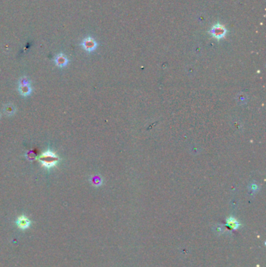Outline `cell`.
<instances>
[{
  "instance_id": "cell-1",
  "label": "cell",
  "mask_w": 266,
  "mask_h": 267,
  "mask_svg": "<svg viewBox=\"0 0 266 267\" xmlns=\"http://www.w3.org/2000/svg\"><path fill=\"white\" fill-rule=\"evenodd\" d=\"M39 160L43 166L47 169H50L56 166L57 163L59 162V158L55 152L51 150H48L39 156Z\"/></svg>"
},
{
  "instance_id": "cell-2",
  "label": "cell",
  "mask_w": 266,
  "mask_h": 267,
  "mask_svg": "<svg viewBox=\"0 0 266 267\" xmlns=\"http://www.w3.org/2000/svg\"><path fill=\"white\" fill-rule=\"evenodd\" d=\"M226 32H227V30L226 29L225 26H223V24H216L213 25L209 31L212 37L218 40L225 37Z\"/></svg>"
},
{
  "instance_id": "cell-3",
  "label": "cell",
  "mask_w": 266,
  "mask_h": 267,
  "mask_svg": "<svg viewBox=\"0 0 266 267\" xmlns=\"http://www.w3.org/2000/svg\"><path fill=\"white\" fill-rule=\"evenodd\" d=\"M81 46L84 48V49L87 52H93L94 50H95V48H97V42L95 41V40L93 38L91 37H87L85 38V39L83 40L82 43H81Z\"/></svg>"
},
{
  "instance_id": "cell-4",
  "label": "cell",
  "mask_w": 266,
  "mask_h": 267,
  "mask_svg": "<svg viewBox=\"0 0 266 267\" xmlns=\"http://www.w3.org/2000/svg\"><path fill=\"white\" fill-rule=\"evenodd\" d=\"M17 225L21 230H25L30 226V220L25 216H20L17 219Z\"/></svg>"
},
{
  "instance_id": "cell-5",
  "label": "cell",
  "mask_w": 266,
  "mask_h": 267,
  "mask_svg": "<svg viewBox=\"0 0 266 267\" xmlns=\"http://www.w3.org/2000/svg\"><path fill=\"white\" fill-rule=\"evenodd\" d=\"M55 63L56 64V66L59 67H66V66L68 64V59L66 58L65 55L62 54H58L55 58Z\"/></svg>"
},
{
  "instance_id": "cell-6",
  "label": "cell",
  "mask_w": 266,
  "mask_h": 267,
  "mask_svg": "<svg viewBox=\"0 0 266 267\" xmlns=\"http://www.w3.org/2000/svg\"><path fill=\"white\" fill-rule=\"evenodd\" d=\"M19 91H20V93L21 94L22 96H29V95L31 93V88H30V85H20Z\"/></svg>"
},
{
  "instance_id": "cell-7",
  "label": "cell",
  "mask_w": 266,
  "mask_h": 267,
  "mask_svg": "<svg viewBox=\"0 0 266 267\" xmlns=\"http://www.w3.org/2000/svg\"><path fill=\"white\" fill-rule=\"evenodd\" d=\"M4 111H5V113H6V114H7V115H9V116H11V115H13V114H14V113H15V111H16V109H15V107L13 106V105L9 104V105H7V106H6V107H5V109H4Z\"/></svg>"
},
{
  "instance_id": "cell-8",
  "label": "cell",
  "mask_w": 266,
  "mask_h": 267,
  "mask_svg": "<svg viewBox=\"0 0 266 267\" xmlns=\"http://www.w3.org/2000/svg\"><path fill=\"white\" fill-rule=\"evenodd\" d=\"M91 183L92 185H95V186H99V185H102V178L99 177L95 176L91 177Z\"/></svg>"
},
{
  "instance_id": "cell-9",
  "label": "cell",
  "mask_w": 266,
  "mask_h": 267,
  "mask_svg": "<svg viewBox=\"0 0 266 267\" xmlns=\"http://www.w3.org/2000/svg\"><path fill=\"white\" fill-rule=\"evenodd\" d=\"M227 221L229 226H231L233 228H236L239 226V223H238V222L236 221V219H234V218L229 217V219H227Z\"/></svg>"
},
{
  "instance_id": "cell-10",
  "label": "cell",
  "mask_w": 266,
  "mask_h": 267,
  "mask_svg": "<svg viewBox=\"0 0 266 267\" xmlns=\"http://www.w3.org/2000/svg\"><path fill=\"white\" fill-rule=\"evenodd\" d=\"M30 85V80H28L27 77H23L21 80H20V85Z\"/></svg>"
},
{
  "instance_id": "cell-11",
  "label": "cell",
  "mask_w": 266,
  "mask_h": 267,
  "mask_svg": "<svg viewBox=\"0 0 266 267\" xmlns=\"http://www.w3.org/2000/svg\"><path fill=\"white\" fill-rule=\"evenodd\" d=\"M27 158H28L29 159H35V158H36V156H35V152H32V153H31V152H27Z\"/></svg>"
},
{
  "instance_id": "cell-12",
  "label": "cell",
  "mask_w": 266,
  "mask_h": 267,
  "mask_svg": "<svg viewBox=\"0 0 266 267\" xmlns=\"http://www.w3.org/2000/svg\"><path fill=\"white\" fill-rule=\"evenodd\" d=\"M251 189H252L253 191H256V190L258 189V186H257V185H255V184H253V185H251Z\"/></svg>"
}]
</instances>
